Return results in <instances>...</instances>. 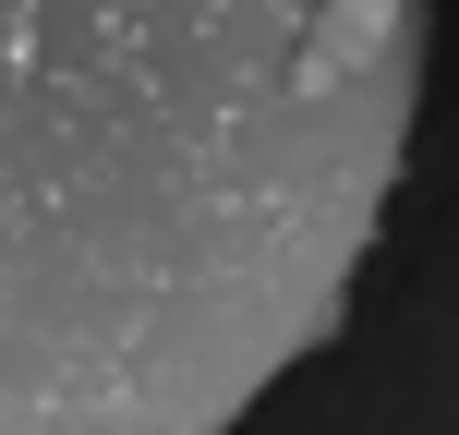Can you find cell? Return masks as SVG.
<instances>
[{"label":"cell","mask_w":459,"mask_h":435,"mask_svg":"<svg viewBox=\"0 0 459 435\" xmlns=\"http://www.w3.org/2000/svg\"><path fill=\"white\" fill-rule=\"evenodd\" d=\"M436 0H0V435H230L339 326Z\"/></svg>","instance_id":"6da1fadb"}]
</instances>
